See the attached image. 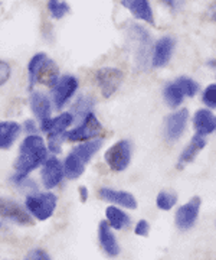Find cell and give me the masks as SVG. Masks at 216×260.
<instances>
[{
    "instance_id": "obj_1",
    "label": "cell",
    "mask_w": 216,
    "mask_h": 260,
    "mask_svg": "<svg viewBox=\"0 0 216 260\" xmlns=\"http://www.w3.org/2000/svg\"><path fill=\"white\" fill-rule=\"evenodd\" d=\"M48 150L44 139L38 135H30L22 142L19 149V156L15 160V171L18 172L13 181L19 182L25 179L29 172L47 160Z\"/></svg>"
},
{
    "instance_id": "obj_2",
    "label": "cell",
    "mask_w": 216,
    "mask_h": 260,
    "mask_svg": "<svg viewBox=\"0 0 216 260\" xmlns=\"http://www.w3.org/2000/svg\"><path fill=\"white\" fill-rule=\"evenodd\" d=\"M29 87L32 88L36 83L55 87L59 81V70L58 65L49 59L47 54H36L29 62Z\"/></svg>"
},
{
    "instance_id": "obj_3",
    "label": "cell",
    "mask_w": 216,
    "mask_h": 260,
    "mask_svg": "<svg viewBox=\"0 0 216 260\" xmlns=\"http://www.w3.org/2000/svg\"><path fill=\"white\" fill-rule=\"evenodd\" d=\"M101 146H103V140L95 139L91 140V142H87V143H82L78 148L74 149L66 158L64 174L69 179H76V178L81 177L84 174L87 164L100 150Z\"/></svg>"
},
{
    "instance_id": "obj_4",
    "label": "cell",
    "mask_w": 216,
    "mask_h": 260,
    "mask_svg": "<svg viewBox=\"0 0 216 260\" xmlns=\"http://www.w3.org/2000/svg\"><path fill=\"white\" fill-rule=\"evenodd\" d=\"M105 162L111 171L121 172L130 165L132 160V143L128 140H120L105 152Z\"/></svg>"
},
{
    "instance_id": "obj_5",
    "label": "cell",
    "mask_w": 216,
    "mask_h": 260,
    "mask_svg": "<svg viewBox=\"0 0 216 260\" xmlns=\"http://www.w3.org/2000/svg\"><path fill=\"white\" fill-rule=\"evenodd\" d=\"M26 208L38 220L44 221L49 218L57 208V197L51 192L30 195L26 198Z\"/></svg>"
},
{
    "instance_id": "obj_6",
    "label": "cell",
    "mask_w": 216,
    "mask_h": 260,
    "mask_svg": "<svg viewBox=\"0 0 216 260\" xmlns=\"http://www.w3.org/2000/svg\"><path fill=\"white\" fill-rule=\"evenodd\" d=\"M66 139L71 142H79V140L87 139H98L104 136V127L98 119L95 117L94 113H90L84 119V123L81 126H78L76 129L71 130L64 135Z\"/></svg>"
},
{
    "instance_id": "obj_7",
    "label": "cell",
    "mask_w": 216,
    "mask_h": 260,
    "mask_svg": "<svg viewBox=\"0 0 216 260\" xmlns=\"http://www.w3.org/2000/svg\"><path fill=\"white\" fill-rule=\"evenodd\" d=\"M95 80L104 97H111L121 84L122 73L117 68H101L97 71Z\"/></svg>"
},
{
    "instance_id": "obj_8",
    "label": "cell",
    "mask_w": 216,
    "mask_h": 260,
    "mask_svg": "<svg viewBox=\"0 0 216 260\" xmlns=\"http://www.w3.org/2000/svg\"><path fill=\"white\" fill-rule=\"evenodd\" d=\"M0 217H5L13 223H18L20 225H32L33 220L18 203L8 200V198H0Z\"/></svg>"
},
{
    "instance_id": "obj_9",
    "label": "cell",
    "mask_w": 216,
    "mask_h": 260,
    "mask_svg": "<svg viewBox=\"0 0 216 260\" xmlns=\"http://www.w3.org/2000/svg\"><path fill=\"white\" fill-rule=\"evenodd\" d=\"M78 88V80L72 75H64L59 78V81L54 88V102L57 104V109H62L66 102L72 97Z\"/></svg>"
},
{
    "instance_id": "obj_10",
    "label": "cell",
    "mask_w": 216,
    "mask_h": 260,
    "mask_svg": "<svg viewBox=\"0 0 216 260\" xmlns=\"http://www.w3.org/2000/svg\"><path fill=\"white\" fill-rule=\"evenodd\" d=\"M200 208V198L193 197L188 204L182 205L176 213V224L180 230H189L197 218Z\"/></svg>"
},
{
    "instance_id": "obj_11",
    "label": "cell",
    "mask_w": 216,
    "mask_h": 260,
    "mask_svg": "<svg viewBox=\"0 0 216 260\" xmlns=\"http://www.w3.org/2000/svg\"><path fill=\"white\" fill-rule=\"evenodd\" d=\"M188 116L189 112L186 109H183V110H179V112L170 114L167 117V120H166V138L170 142H175L182 136V133L185 132V127H186V123H188Z\"/></svg>"
},
{
    "instance_id": "obj_12",
    "label": "cell",
    "mask_w": 216,
    "mask_h": 260,
    "mask_svg": "<svg viewBox=\"0 0 216 260\" xmlns=\"http://www.w3.org/2000/svg\"><path fill=\"white\" fill-rule=\"evenodd\" d=\"M64 177V168L57 158H49L45 160V165L42 169V182L49 188H55L61 182Z\"/></svg>"
},
{
    "instance_id": "obj_13",
    "label": "cell",
    "mask_w": 216,
    "mask_h": 260,
    "mask_svg": "<svg viewBox=\"0 0 216 260\" xmlns=\"http://www.w3.org/2000/svg\"><path fill=\"white\" fill-rule=\"evenodd\" d=\"M72 121H74V117L71 113H62L57 119H48V120L40 121V129L48 133V136H62L66 127L72 124Z\"/></svg>"
},
{
    "instance_id": "obj_14",
    "label": "cell",
    "mask_w": 216,
    "mask_h": 260,
    "mask_svg": "<svg viewBox=\"0 0 216 260\" xmlns=\"http://www.w3.org/2000/svg\"><path fill=\"white\" fill-rule=\"evenodd\" d=\"M98 195L103 200H105V201L121 205V207H125V208H130V210L137 208V201H136V198L130 192L115 191V189H111V188H101L98 191Z\"/></svg>"
},
{
    "instance_id": "obj_15",
    "label": "cell",
    "mask_w": 216,
    "mask_h": 260,
    "mask_svg": "<svg viewBox=\"0 0 216 260\" xmlns=\"http://www.w3.org/2000/svg\"><path fill=\"white\" fill-rule=\"evenodd\" d=\"M173 48H175V39L170 37H164L157 41L156 47H154V55H153V67L160 68L167 65V62L171 58L173 54Z\"/></svg>"
},
{
    "instance_id": "obj_16",
    "label": "cell",
    "mask_w": 216,
    "mask_h": 260,
    "mask_svg": "<svg viewBox=\"0 0 216 260\" xmlns=\"http://www.w3.org/2000/svg\"><path fill=\"white\" fill-rule=\"evenodd\" d=\"M98 239L101 243V247L104 251L110 256V257H115L120 253V247L117 244V240L114 237L113 232L110 230V225L107 221H101L100 227H98Z\"/></svg>"
},
{
    "instance_id": "obj_17",
    "label": "cell",
    "mask_w": 216,
    "mask_h": 260,
    "mask_svg": "<svg viewBox=\"0 0 216 260\" xmlns=\"http://www.w3.org/2000/svg\"><path fill=\"white\" fill-rule=\"evenodd\" d=\"M205 145H206L205 138L196 135V136L192 139V142L186 146V149L182 152V155H180V158H179L178 162V169H183L186 165L192 164V162L195 160V158L199 155V152L205 148Z\"/></svg>"
},
{
    "instance_id": "obj_18",
    "label": "cell",
    "mask_w": 216,
    "mask_h": 260,
    "mask_svg": "<svg viewBox=\"0 0 216 260\" xmlns=\"http://www.w3.org/2000/svg\"><path fill=\"white\" fill-rule=\"evenodd\" d=\"M121 5L132 12L134 18L146 20L149 23H154L153 10H151L150 3L147 0H125V2H122Z\"/></svg>"
},
{
    "instance_id": "obj_19",
    "label": "cell",
    "mask_w": 216,
    "mask_h": 260,
    "mask_svg": "<svg viewBox=\"0 0 216 260\" xmlns=\"http://www.w3.org/2000/svg\"><path fill=\"white\" fill-rule=\"evenodd\" d=\"M193 123H195V127H196L199 136H206V135H210V133L215 132V116L209 110H199L195 114Z\"/></svg>"
},
{
    "instance_id": "obj_20",
    "label": "cell",
    "mask_w": 216,
    "mask_h": 260,
    "mask_svg": "<svg viewBox=\"0 0 216 260\" xmlns=\"http://www.w3.org/2000/svg\"><path fill=\"white\" fill-rule=\"evenodd\" d=\"M20 126L16 121L0 123V149H9L19 136Z\"/></svg>"
},
{
    "instance_id": "obj_21",
    "label": "cell",
    "mask_w": 216,
    "mask_h": 260,
    "mask_svg": "<svg viewBox=\"0 0 216 260\" xmlns=\"http://www.w3.org/2000/svg\"><path fill=\"white\" fill-rule=\"evenodd\" d=\"M30 107H32V112L38 116L40 121L49 119V116H51V103H49V99L45 94H32V97H30Z\"/></svg>"
},
{
    "instance_id": "obj_22",
    "label": "cell",
    "mask_w": 216,
    "mask_h": 260,
    "mask_svg": "<svg viewBox=\"0 0 216 260\" xmlns=\"http://www.w3.org/2000/svg\"><path fill=\"white\" fill-rule=\"evenodd\" d=\"M105 215L108 220V225H111L115 230H121L124 227H127L128 224L132 223V220L128 218V215L121 211L117 207H108L105 210Z\"/></svg>"
},
{
    "instance_id": "obj_23",
    "label": "cell",
    "mask_w": 216,
    "mask_h": 260,
    "mask_svg": "<svg viewBox=\"0 0 216 260\" xmlns=\"http://www.w3.org/2000/svg\"><path fill=\"white\" fill-rule=\"evenodd\" d=\"M183 97H185V95L182 94V91L179 90V87L175 83L169 84V85L164 88V99H166V102H167V104H169L170 107H173V109L182 104Z\"/></svg>"
},
{
    "instance_id": "obj_24",
    "label": "cell",
    "mask_w": 216,
    "mask_h": 260,
    "mask_svg": "<svg viewBox=\"0 0 216 260\" xmlns=\"http://www.w3.org/2000/svg\"><path fill=\"white\" fill-rule=\"evenodd\" d=\"M93 106H94V99L93 97H88V95H82L74 104V112L81 119H85L90 113H93L91 112L93 110Z\"/></svg>"
},
{
    "instance_id": "obj_25",
    "label": "cell",
    "mask_w": 216,
    "mask_h": 260,
    "mask_svg": "<svg viewBox=\"0 0 216 260\" xmlns=\"http://www.w3.org/2000/svg\"><path fill=\"white\" fill-rule=\"evenodd\" d=\"M175 84L179 87V90L182 91L183 95H188V97H193L195 94L199 91V84L196 81H193L192 78H186V77H180L178 78Z\"/></svg>"
},
{
    "instance_id": "obj_26",
    "label": "cell",
    "mask_w": 216,
    "mask_h": 260,
    "mask_svg": "<svg viewBox=\"0 0 216 260\" xmlns=\"http://www.w3.org/2000/svg\"><path fill=\"white\" fill-rule=\"evenodd\" d=\"M176 201H178V197L175 194H171V192H167V191H163V192H160L157 195V207H159L160 210H164V211H169L173 208V205L176 204Z\"/></svg>"
},
{
    "instance_id": "obj_27",
    "label": "cell",
    "mask_w": 216,
    "mask_h": 260,
    "mask_svg": "<svg viewBox=\"0 0 216 260\" xmlns=\"http://www.w3.org/2000/svg\"><path fill=\"white\" fill-rule=\"evenodd\" d=\"M48 9H49V12H51L52 18L61 19V18H64L66 13L69 12V6H68V3H65V2L51 0V2L48 3Z\"/></svg>"
},
{
    "instance_id": "obj_28",
    "label": "cell",
    "mask_w": 216,
    "mask_h": 260,
    "mask_svg": "<svg viewBox=\"0 0 216 260\" xmlns=\"http://www.w3.org/2000/svg\"><path fill=\"white\" fill-rule=\"evenodd\" d=\"M203 103L209 106V107H215L216 106V85L215 84H210L205 90L203 93Z\"/></svg>"
},
{
    "instance_id": "obj_29",
    "label": "cell",
    "mask_w": 216,
    "mask_h": 260,
    "mask_svg": "<svg viewBox=\"0 0 216 260\" xmlns=\"http://www.w3.org/2000/svg\"><path fill=\"white\" fill-rule=\"evenodd\" d=\"M10 73H12L10 65L6 61H2L0 59V85L8 83V80L10 78Z\"/></svg>"
},
{
    "instance_id": "obj_30",
    "label": "cell",
    "mask_w": 216,
    "mask_h": 260,
    "mask_svg": "<svg viewBox=\"0 0 216 260\" xmlns=\"http://www.w3.org/2000/svg\"><path fill=\"white\" fill-rule=\"evenodd\" d=\"M49 138V150L54 153L61 152V145H62V136H48Z\"/></svg>"
},
{
    "instance_id": "obj_31",
    "label": "cell",
    "mask_w": 216,
    "mask_h": 260,
    "mask_svg": "<svg viewBox=\"0 0 216 260\" xmlns=\"http://www.w3.org/2000/svg\"><path fill=\"white\" fill-rule=\"evenodd\" d=\"M25 260H51L49 254L47 251L40 250V249H35V250L29 251V254L26 256Z\"/></svg>"
},
{
    "instance_id": "obj_32",
    "label": "cell",
    "mask_w": 216,
    "mask_h": 260,
    "mask_svg": "<svg viewBox=\"0 0 216 260\" xmlns=\"http://www.w3.org/2000/svg\"><path fill=\"white\" fill-rule=\"evenodd\" d=\"M136 234L137 236H143V237H147L149 236V232H150V225H149V223L146 221V220H141V221H139L137 223V225H136Z\"/></svg>"
},
{
    "instance_id": "obj_33",
    "label": "cell",
    "mask_w": 216,
    "mask_h": 260,
    "mask_svg": "<svg viewBox=\"0 0 216 260\" xmlns=\"http://www.w3.org/2000/svg\"><path fill=\"white\" fill-rule=\"evenodd\" d=\"M25 129H26L28 133H36V132H38V127H36V124H35V121L33 120L25 121Z\"/></svg>"
},
{
    "instance_id": "obj_34",
    "label": "cell",
    "mask_w": 216,
    "mask_h": 260,
    "mask_svg": "<svg viewBox=\"0 0 216 260\" xmlns=\"http://www.w3.org/2000/svg\"><path fill=\"white\" fill-rule=\"evenodd\" d=\"M79 197H81V203H85L88 200V189L85 186H79Z\"/></svg>"
}]
</instances>
